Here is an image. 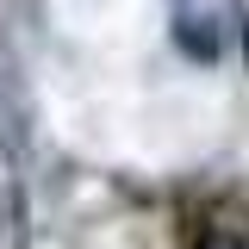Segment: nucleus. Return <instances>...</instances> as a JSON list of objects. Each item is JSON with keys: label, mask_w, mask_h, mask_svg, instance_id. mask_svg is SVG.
Instances as JSON below:
<instances>
[{"label": "nucleus", "mask_w": 249, "mask_h": 249, "mask_svg": "<svg viewBox=\"0 0 249 249\" xmlns=\"http://www.w3.org/2000/svg\"><path fill=\"white\" fill-rule=\"evenodd\" d=\"M199 249H249V243H243V237H224V231H218V237H206Z\"/></svg>", "instance_id": "f257e3e1"}]
</instances>
